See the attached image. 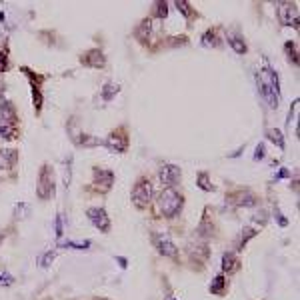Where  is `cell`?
<instances>
[{
  "mask_svg": "<svg viewBox=\"0 0 300 300\" xmlns=\"http://www.w3.org/2000/svg\"><path fill=\"white\" fill-rule=\"evenodd\" d=\"M258 82V92L264 96L270 108H278V100H280V86H278V74L274 72V68L268 64V60H264V66L260 68V74L256 76Z\"/></svg>",
  "mask_w": 300,
  "mask_h": 300,
  "instance_id": "cell-1",
  "label": "cell"
},
{
  "mask_svg": "<svg viewBox=\"0 0 300 300\" xmlns=\"http://www.w3.org/2000/svg\"><path fill=\"white\" fill-rule=\"evenodd\" d=\"M182 204H184L182 194L174 188H164L158 196V208L164 218H174L182 210Z\"/></svg>",
  "mask_w": 300,
  "mask_h": 300,
  "instance_id": "cell-2",
  "label": "cell"
},
{
  "mask_svg": "<svg viewBox=\"0 0 300 300\" xmlns=\"http://www.w3.org/2000/svg\"><path fill=\"white\" fill-rule=\"evenodd\" d=\"M54 170L50 164H42L40 172H38V184H36V194L40 196V200H48L54 196Z\"/></svg>",
  "mask_w": 300,
  "mask_h": 300,
  "instance_id": "cell-3",
  "label": "cell"
},
{
  "mask_svg": "<svg viewBox=\"0 0 300 300\" xmlns=\"http://www.w3.org/2000/svg\"><path fill=\"white\" fill-rule=\"evenodd\" d=\"M150 200H152V184L146 176H140L132 188V202L136 208L146 210L150 206Z\"/></svg>",
  "mask_w": 300,
  "mask_h": 300,
  "instance_id": "cell-4",
  "label": "cell"
},
{
  "mask_svg": "<svg viewBox=\"0 0 300 300\" xmlns=\"http://www.w3.org/2000/svg\"><path fill=\"white\" fill-rule=\"evenodd\" d=\"M24 74H26V78L30 80V86H32V102H34V110L36 112H40V108H42V82H44V74H38V72H34V70H30L28 66H22L20 68Z\"/></svg>",
  "mask_w": 300,
  "mask_h": 300,
  "instance_id": "cell-5",
  "label": "cell"
},
{
  "mask_svg": "<svg viewBox=\"0 0 300 300\" xmlns=\"http://www.w3.org/2000/svg\"><path fill=\"white\" fill-rule=\"evenodd\" d=\"M104 146L110 150V152H118V154L126 152V148H128V132H126V128L124 126L114 128L108 134V138L104 140Z\"/></svg>",
  "mask_w": 300,
  "mask_h": 300,
  "instance_id": "cell-6",
  "label": "cell"
},
{
  "mask_svg": "<svg viewBox=\"0 0 300 300\" xmlns=\"http://www.w3.org/2000/svg\"><path fill=\"white\" fill-rule=\"evenodd\" d=\"M152 244H154V248L158 250L162 256L172 258V260H178V248L170 240V236H166V234H152Z\"/></svg>",
  "mask_w": 300,
  "mask_h": 300,
  "instance_id": "cell-7",
  "label": "cell"
},
{
  "mask_svg": "<svg viewBox=\"0 0 300 300\" xmlns=\"http://www.w3.org/2000/svg\"><path fill=\"white\" fill-rule=\"evenodd\" d=\"M158 178L166 188H174V184H178L182 178V170L176 164H162L158 170Z\"/></svg>",
  "mask_w": 300,
  "mask_h": 300,
  "instance_id": "cell-8",
  "label": "cell"
},
{
  "mask_svg": "<svg viewBox=\"0 0 300 300\" xmlns=\"http://www.w3.org/2000/svg\"><path fill=\"white\" fill-rule=\"evenodd\" d=\"M278 18L282 20V24H288L294 28H298V6L296 2H280L278 4Z\"/></svg>",
  "mask_w": 300,
  "mask_h": 300,
  "instance_id": "cell-9",
  "label": "cell"
},
{
  "mask_svg": "<svg viewBox=\"0 0 300 300\" xmlns=\"http://www.w3.org/2000/svg\"><path fill=\"white\" fill-rule=\"evenodd\" d=\"M86 216L92 222V226L98 228L100 232H108L110 230V218H108V214H106L104 208H88L86 210Z\"/></svg>",
  "mask_w": 300,
  "mask_h": 300,
  "instance_id": "cell-10",
  "label": "cell"
},
{
  "mask_svg": "<svg viewBox=\"0 0 300 300\" xmlns=\"http://www.w3.org/2000/svg\"><path fill=\"white\" fill-rule=\"evenodd\" d=\"M80 62L84 64V66H88V68H104L106 66V56H104V52L98 48L94 50H88V52H84L82 56H80Z\"/></svg>",
  "mask_w": 300,
  "mask_h": 300,
  "instance_id": "cell-11",
  "label": "cell"
},
{
  "mask_svg": "<svg viewBox=\"0 0 300 300\" xmlns=\"http://www.w3.org/2000/svg\"><path fill=\"white\" fill-rule=\"evenodd\" d=\"M94 184L100 188V192H108L114 184V174L106 168H94Z\"/></svg>",
  "mask_w": 300,
  "mask_h": 300,
  "instance_id": "cell-12",
  "label": "cell"
},
{
  "mask_svg": "<svg viewBox=\"0 0 300 300\" xmlns=\"http://www.w3.org/2000/svg\"><path fill=\"white\" fill-rule=\"evenodd\" d=\"M226 200L232 202L234 206H254L256 204V196L250 190H238V192L226 194Z\"/></svg>",
  "mask_w": 300,
  "mask_h": 300,
  "instance_id": "cell-13",
  "label": "cell"
},
{
  "mask_svg": "<svg viewBox=\"0 0 300 300\" xmlns=\"http://www.w3.org/2000/svg\"><path fill=\"white\" fill-rule=\"evenodd\" d=\"M208 254H210V248H208V244H204V242H198V244H188V258L190 260H198L200 264H204L206 260H208Z\"/></svg>",
  "mask_w": 300,
  "mask_h": 300,
  "instance_id": "cell-14",
  "label": "cell"
},
{
  "mask_svg": "<svg viewBox=\"0 0 300 300\" xmlns=\"http://www.w3.org/2000/svg\"><path fill=\"white\" fill-rule=\"evenodd\" d=\"M18 162V150L2 148L0 150V170H10Z\"/></svg>",
  "mask_w": 300,
  "mask_h": 300,
  "instance_id": "cell-15",
  "label": "cell"
},
{
  "mask_svg": "<svg viewBox=\"0 0 300 300\" xmlns=\"http://www.w3.org/2000/svg\"><path fill=\"white\" fill-rule=\"evenodd\" d=\"M0 118L10 122V124H16L18 122V114H16V108L10 100H2L0 102Z\"/></svg>",
  "mask_w": 300,
  "mask_h": 300,
  "instance_id": "cell-16",
  "label": "cell"
},
{
  "mask_svg": "<svg viewBox=\"0 0 300 300\" xmlns=\"http://www.w3.org/2000/svg\"><path fill=\"white\" fill-rule=\"evenodd\" d=\"M238 266H240V262H238V258H236L234 252H224L222 254V272L234 274L238 270Z\"/></svg>",
  "mask_w": 300,
  "mask_h": 300,
  "instance_id": "cell-17",
  "label": "cell"
},
{
  "mask_svg": "<svg viewBox=\"0 0 300 300\" xmlns=\"http://www.w3.org/2000/svg\"><path fill=\"white\" fill-rule=\"evenodd\" d=\"M226 40H228V44H230V48L234 50L236 54H246V42H244V36H240V34H236V32H228L226 34Z\"/></svg>",
  "mask_w": 300,
  "mask_h": 300,
  "instance_id": "cell-18",
  "label": "cell"
},
{
  "mask_svg": "<svg viewBox=\"0 0 300 300\" xmlns=\"http://www.w3.org/2000/svg\"><path fill=\"white\" fill-rule=\"evenodd\" d=\"M202 46L206 48H218L220 46V36H218V28H208L202 36Z\"/></svg>",
  "mask_w": 300,
  "mask_h": 300,
  "instance_id": "cell-19",
  "label": "cell"
},
{
  "mask_svg": "<svg viewBox=\"0 0 300 300\" xmlns=\"http://www.w3.org/2000/svg\"><path fill=\"white\" fill-rule=\"evenodd\" d=\"M0 136L6 138V140L18 138V126H16V124H10V122H6V120L0 118Z\"/></svg>",
  "mask_w": 300,
  "mask_h": 300,
  "instance_id": "cell-20",
  "label": "cell"
},
{
  "mask_svg": "<svg viewBox=\"0 0 300 300\" xmlns=\"http://www.w3.org/2000/svg\"><path fill=\"white\" fill-rule=\"evenodd\" d=\"M118 92H120V84H116V82H106V84L102 86V92H100V94H102V100L108 102V100L114 98Z\"/></svg>",
  "mask_w": 300,
  "mask_h": 300,
  "instance_id": "cell-21",
  "label": "cell"
},
{
  "mask_svg": "<svg viewBox=\"0 0 300 300\" xmlns=\"http://www.w3.org/2000/svg\"><path fill=\"white\" fill-rule=\"evenodd\" d=\"M210 292L212 294H224L226 292V278H224V274H216V278L210 284Z\"/></svg>",
  "mask_w": 300,
  "mask_h": 300,
  "instance_id": "cell-22",
  "label": "cell"
},
{
  "mask_svg": "<svg viewBox=\"0 0 300 300\" xmlns=\"http://www.w3.org/2000/svg\"><path fill=\"white\" fill-rule=\"evenodd\" d=\"M174 4H176V8H178V12H180L184 18H188V20L196 14V12H194V8H192V4H190V2H186V0H176Z\"/></svg>",
  "mask_w": 300,
  "mask_h": 300,
  "instance_id": "cell-23",
  "label": "cell"
},
{
  "mask_svg": "<svg viewBox=\"0 0 300 300\" xmlns=\"http://www.w3.org/2000/svg\"><path fill=\"white\" fill-rule=\"evenodd\" d=\"M196 232H198V236H204V238H206V236H210V234L214 232V224H212V222H208V214H204V218L200 220L198 230H196Z\"/></svg>",
  "mask_w": 300,
  "mask_h": 300,
  "instance_id": "cell-24",
  "label": "cell"
},
{
  "mask_svg": "<svg viewBox=\"0 0 300 300\" xmlns=\"http://www.w3.org/2000/svg\"><path fill=\"white\" fill-rule=\"evenodd\" d=\"M196 184H198V188H202L204 192H212L214 190V184L210 182L208 172H200L198 176H196Z\"/></svg>",
  "mask_w": 300,
  "mask_h": 300,
  "instance_id": "cell-25",
  "label": "cell"
},
{
  "mask_svg": "<svg viewBox=\"0 0 300 300\" xmlns=\"http://www.w3.org/2000/svg\"><path fill=\"white\" fill-rule=\"evenodd\" d=\"M266 136H268L278 148H284V136H282V132H280L278 128H268V130H266Z\"/></svg>",
  "mask_w": 300,
  "mask_h": 300,
  "instance_id": "cell-26",
  "label": "cell"
},
{
  "mask_svg": "<svg viewBox=\"0 0 300 300\" xmlns=\"http://www.w3.org/2000/svg\"><path fill=\"white\" fill-rule=\"evenodd\" d=\"M258 234V230L256 228H252V226H246L244 230H242V234H240V248H244L246 244H248L250 238H254Z\"/></svg>",
  "mask_w": 300,
  "mask_h": 300,
  "instance_id": "cell-27",
  "label": "cell"
},
{
  "mask_svg": "<svg viewBox=\"0 0 300 300\" xmlns=\"http://www.w3.org/2000/svg\"><path fill=\"white\" fill-rule=\"evenodd\" d=\"M8 66H10V60H8V46L4 44V46L0 48V72H6Z\"/></svg>",
  "mask_w": 300,
  "mask_h": 300,
  "instance_id": "cell-28",
  "label": "cell"
},
{
  "mask_svg": "<svg viewBox=\"0 0 300 300\" xmlns=\"http://www.w3.org/2000/svg\"><path fill=\"white\" fill-rule=\"evenodd\" d=\"M166 14H168V2H156V10H154V16L156 18H166Z\"/></svg>",
  "mask_w": 300,
  "mask_h": 300,
  "instance_id": "cell-29",
  "label": "cell"
},
{
  "mask_svg": "<svg viewBox=\"0 0 300 300\" xmlns=\"http://www.w3.org/2000/svg\"><path fill=\"white\" fill-rule=\"evenodd\" d=\"M284 48H286V52H288V58L294 62V64H298V54H296V44L294 42H286L284 44Z\"/></svg>",
  "mask_w": 300,
  "mask_h": 300,
  "instance_id": "cell-30",
  "label": "cell"
},
{
  "mask_svg": "<svg viewBox=\"0 0 300 300\" xmlns=\"http://www.w3.org/2000/svg\"><path fill=\"white\" fill-rule=\"evenodd\" d=\"M14 282V278L10 276V272L6 270H0V286H10Z\"/></svg>",
  "mask_w": 300,
  "mask_h": 300,
  "instance_id": "cell-31",
  "label": "cell"
},
{
  "mask_svg": "<svg viewBox=\"0 0 300 300\" xmlns=\"http://www.w3.org/2000/svg\"><path fill=\"white\" fill-rule=\"evenodd\" d=\"M54 258H56V252H46V254L40 258V266H42V268L50 266V264L54 262Z\"/></svg>",
  "mask_w": 300,
  "mask_h": 300,
  "instance_id": "cell-32",
  "label": "cell"
},
{
  "mask_svg": "<svg viewBox=\"0 0 300 300\" xmlns=\"http://www.w3.org/2000/svg\"><path fill=\"white\" fill-rule=\"evenodd\" d=\"M24 210H28V204H26V202L16 204V206H14V216H16V218H24V216H26Z\"/></svg>",
  "mask_w": 300,
  "mask_h": 300,
  "instance_id": "cell-33",
  "label": "cell"
},
{
  "mask_svg": "<svg viewBox=\"0 0 300 300\" xmlns=\"http://www.w3.org/2000/svg\"><path fill=\"white\" fill-rule=\"evenodd\" d=\"M66 248H78V250H84V248H88L90 246V242L86 240V242H66L64 244Z\"/></svg>",
  "mask_w": 300,
  "mask_h": 300,
  "instance_id": "cell-34",
  "label": "cell"
},
{
  "mask_svg": "<svg viewBox=\"0 0 300 300\" xmlns=\"http://www.w3.org/2000/svg\"><path fill=\"white\" fill-rule=\"evenodd\" d=\"M264 154H266L264 144H258V146H256V152H254V160H262V158H264Z\"/></svg>",
  "mask_w": 300,
  "mask_h": 300,
  "instance_id": "cell-35",
  "label": "cell"
},
{
  "mask_svg": "<svg viewBox=\"0 0 300 300\" xmlns=\"http://www.w3.org/2000/svg\"><path fill=\"white\" fill-rule=\"evenodd\" d=\"M254 220H256V222H260V224H266L268 216H266V212H264V210H260V214H254Z\"/></svg>",
  "mask_w": 300,
  "mask_h": 300,
  "instance_id": "cell-36",
  "label": "cell"
},
{
  "mask_svg": "<svg viewBox=\"0 0 300 300\" xmlns=\"http://www.w3.org/2000/svg\"><path fill=\"white\" fill-rule=\"evenodd\" d=\"M56 234H58V236L62 234V222H60V216L56 218Z\"/></svg>",
  "mask_w": 300,
  "mask_h": 300,
  "instance_id": "cell-37",
  "label": "cell"
},
{
  "mask_svg": "<svg viewBox=\"0 0 300 300\" xmlns=\"http://www.w3.org/2000/svg\"><path fill=\"white\" fill-rule=\"evenodd\" d=\"M116 260H118V264H120L122 268H126V258H124V256H118Z\"/></svg>",
  "mask_w": 300,
  "mask_h": 300,
  "instance_id": "cell-38",
  "label": "cell"
},
{
  "mask_svg": "<svg viewBox=\"0 0 300 300\" xmlns=\"http://www.w3.org/2000/svg\"><path fill=\"white\" fill-rule=\"evenodd\" d=\"M44 300H50V298H44Z\"/></svg>",
  "mask_w": 300,
  "mask_h": 300,
  "instance_id": "cell-39",
  "label": "cell"
}]
</instances>
